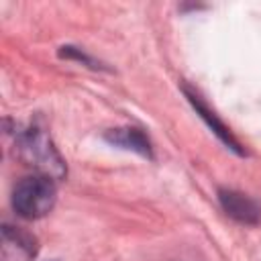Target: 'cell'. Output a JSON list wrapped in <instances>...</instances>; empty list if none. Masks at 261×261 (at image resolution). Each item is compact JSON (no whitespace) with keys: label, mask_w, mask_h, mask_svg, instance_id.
<instances>
[{"label":"cell","mask_w":261,"mask_h":261,"mask_svg":"<svg viewBox=\"0 0 261 261\" xmlns=\"http://www.w3.org/2000/svg\"><path fill=\"white\" fill-rule=\"evenodd\" d=\"M16 149L27 165L39 171L49 179H61L65 175V163L47 137V133L39 126H27L16 133Z\"/></svg>","instance_id":"obj_1"},{"label":"cell","mask_w":261,"mask_h":261,"mask_svg":"<svg viewBox=\"0 0 261 261\" xmlns=\"http://www.w3.org/2000/svg\"><path fill=\"white\" fill-rule=\"evenodd\" d=\"M55 184L45 175L22 177L12 190V208L20 218H43L55 204Z\"/></svg>","instance_id":"obj_2"},{"label":"cell","mask_w":261,"mask_h":261,"mask_svg":"<svg viewBox=\"0 0 261 261\" xmlns=\"http://www.w3.org/2000/svg\"><path fill=\"white\" fill-rule=\"evenodd\" d=\"M218 202L222 210L241 224H257L261 220V206L247 194L222 188L218 190Z\"/></svg>","instance_id":"obj_3"},{"label":"cell","mask_w":261,"mask_h":261,"mask_svg":"<svg viewBox=\"0 0 261 261\" xmlns=\"http://www.w3.org/2000/svg\"><path fill=\"white\" fill-rule=\"evenodd\" d=\"M37 255V239L18 228L4 224L2 226V261H31Z\"/></svg>","instance_id":"obj_4"},{"label":"cell","mask_w":261,"mask_h":261,"mask_svg":"<svg viewBox=\"0 0 261 261\" xmlns=\"http://www.w3.org/2000/svg\"><path fill=\"white\" fill-rule=\"evenodd\" d=\"M181 90H184V94H186L188 102L192 104V108L196 110V114H198V116L208 124V128H210V130H212V133H214V135H216V137H218V139H220V141H222L230 151H234L237 155H245V151H243L241 143L234 139V135L230 133V128H228V126H226V124H224V122H222V120H220V118H218V116H216V114L206 106V102H204L196 92H192L188 86H184Z\"/></svg>","instance_id":"obj_5"},{"label":"cell","mask_w":261,"mask_h":261,"mask_svg":"<svg viewBox=\"0 0 261 261\" xmlns=\"http://www.w3.org/2000/svg\"><path fill=\"white\" fill-rule=\"evenodd\" d=\"M104 141L126 149V151H135L143 157H153V149H151V141L147 139V135L141 128H133V126H118V128H110L104 133Z\"/></svg>","instance_id":"obj_6"},{"label":"cell","mask_w":261,"mask_h":261,"mask_svg":"<svg viewBox=\"0 0 261 261\" xmlns=\"http://www.w3.org/2000/svg\"><path fill=\"white\" fill-rule=\"evenodd\" d=\"M59 55H61V57H67V59L84 61V63H86V65H90V67H100L92 57H88V55H86L84 51H80L77 47H69V45H67V47H61V49H59Z\"/></svg>","instance_id":"obj_7"}]
</instances>
